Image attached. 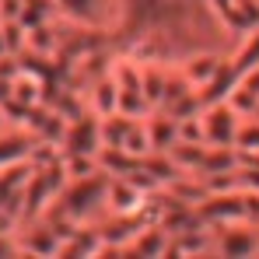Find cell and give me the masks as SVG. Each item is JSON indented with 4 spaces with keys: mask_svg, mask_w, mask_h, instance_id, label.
I'll return each instance as SVG.
<instances>
[{
    "mask_svg": "<svg viewBox=\"0 0 259 259\" xmlns=\"http://www.w3.org/2000/svg\"><path fill=\"white\" fill-rule=\"evenodd\" d=\"M256 161H259V158H256Z\"/></svg>",
    "mask_w": 259,
    "mask_h": 259,
    "instance_id": "7c38bea8",
    "label": "cell"
},
{
    "mask_svg": "<svg viewBox=\"0 0 259 259\" xmlns=\"http://www.w3.org/2000/svg\"><path fill=\"white\" fill-rule=\"evenodd\" d=\"M252 116H259V105H256V112H252Z\"/></svg>",
    "mask_w": 259,
    "mask_h": 259,
    "instance_id": "8fae6325",
    "label": "cell"
},
{
    "mask_svg": "<svg viewBox=\"0 0 259 259\" xmlns=\"http://www.w3.org/2000/svg\"><path fill=\"white\" fill-rule=\"evenodd\" d=\"M200 116H203V137H207V144H214V147L235 144L238 126H242V119H245V116H238L228 102H210V105H203Z\"/></svg>",
    "mask_w": 259,
    "mask_h": 259,
    "instance_id": "7a4b0ae2",
    "label": "cell"
},
{
    "mask_svg": "<svg viewBox=\"0 0 259 259\" xmlns=\"http://www.w3.org/2000/svg\"><path fill=\"white\" fill-rule=\"evenodd\" d=\"M25 0H0V21H21Z\"/></svg>",
    "mask_w": 259,
    "mask_h": 259,
    "instance_id": "ba28073f",
    "label": "cell"
},
{
    "mask_svg": "<svg viewBox=\"0 0 259 259\" xmlns=\"http://www.w3.org/2000/svg\"><path fill=\"white\" fill-rule=\"evenodd\" d=\"M60 147H63V154H102V119L95 112L70 119Z\"/></svg>",
    "mask_w": 259,
    "mask_h": 259,
    "instance_id": "277c9868",
    "label": "cell"
},
{
    "mask_svg": "<svg viewBox=\"0 0 259 259\" xmlns=\"http://www.w3.org/2000/svg\"><path fill=\"white\" fill-rule=\"evenodd\" d=\"M147 133H151L154 151L168 154L175 144H179V119H175L172 112H165V109H154V112L147 116Z\"/></svg>",
    "mask_w": 259,
    "mask_h": 259,
    "instance_id": "8992f818",
    "label": "cell"
},
{
    "mask_svg": "<svg viewBox=\"0 0 259 259\" xmlns=\"http://www.w3.org/2000/svg\"><path fill=\"white\" fill-rule=\"evenodd\" d=\"M235 147L245 154V158H259V116H245L238 137H235Z\"/></svg>",
    "mask_w": 259,
    "mask_h": 259,
    "instance_id": "52a82bcc",
    "label": "cell"
},
{
    "mask_svg": "<svg viewBox=\"0 0 259 259\" xmlns=\"http://www.w3.org/2000/svg\"><path fill=\"white\" fill-rule=\"evenodd\" d=\"M224 63H228V46H224V49H221V46H196V49H189L186 56L175 60V67L193 81L196 95H200V88H207L217 74H221Z\"/></svg>",
    "mask_w": 259,
    "mask_h": 259,
    "instance_id": "6da1fadb",
    "label": "cell"
},
{
    "mask_svg": "<svg viewBox=\"0 0 259 259\" xmlns=\"http://www.w3.org/2000/svg\"><path fill=\"white\" fill-rule=\"evenodd\" d=\"M4 56H11V53H7V35H4V21H0V60H4Z\"/></svg>",
    "mask_w": 259,
    "mask_h": 259,
    "instance_id": "30bf717a",
    "label": "cell"
},
{
    "mask_svg": "<svg viewBox=\"0 0 259 259\" xmlns=\"http://www.w3.org/2000/svg\"><path fill=\"white\" fill-rule=\"evenodd\" d=\"M151 196H154V193L140 189L130 175H109V189H105V207H109V214L133 217V214H140V210L147 207Z\"/></svg>",
    "mask_w": 259,
    "mask_h": 259,
    "instance_id": "3957f363",
    "label": "cell"
},
{
    "mask_svg": "<svg viewBox=\"0 0 259 259\" xmlns=\"http://www.w3.org/2000/svg\"><path fill=\"white\" fill-rule=\"evenodd\" d=\"M7 126H14V123H11V116H7V109H4V102H0V133H4Z\"/></svg>",
    "mask_w": 259,
    "mask_h": 259,
    "instance_id": "9c48e42d",
    "label": "cell"
},
{
    "mask_svg": "<svg viewBox=\"0 0 259 259\" xmlns=\"http://www.w3.org/2000/svg\"><path fill=\"white\" fill-rule=\"evenodd\" d=\"M84 102H88V112H95L98 119L119 112V81L112 77V70L102 74V77H95L84 88Z\"/></svg>",
    "mask_w": 259,
    "mask_h": 259,
    "instance_id": "5b68a950",
    "label": "cell"
}]
</instances>
